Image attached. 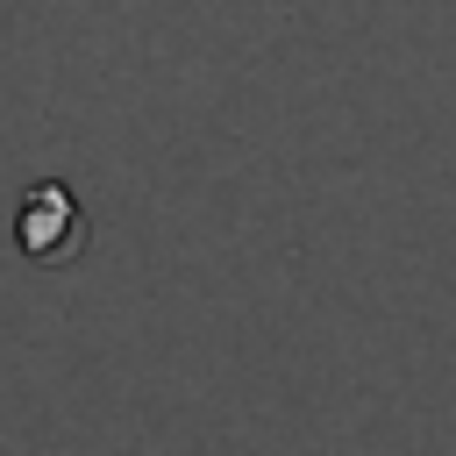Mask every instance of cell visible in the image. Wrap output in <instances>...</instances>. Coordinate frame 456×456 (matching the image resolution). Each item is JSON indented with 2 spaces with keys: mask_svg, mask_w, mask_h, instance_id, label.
<instances>
[{
  "mask_svg": "<svg viewBox=\"0 0 456 456\" xmlns=\"http://www.w3.org/2000/svg\"><path fill=\"white\" fill-rule=\"evenodd\" d=\"M14 242L36 264H71L86 249V207L71 200V185H57V178L28 185L21 192V214H14Z\"/></svg>",
  "mask_w": 456,
  "mask_h": 456,
  "instance_id": "cell-1",
  "label": "cell"
}]
</instances>
